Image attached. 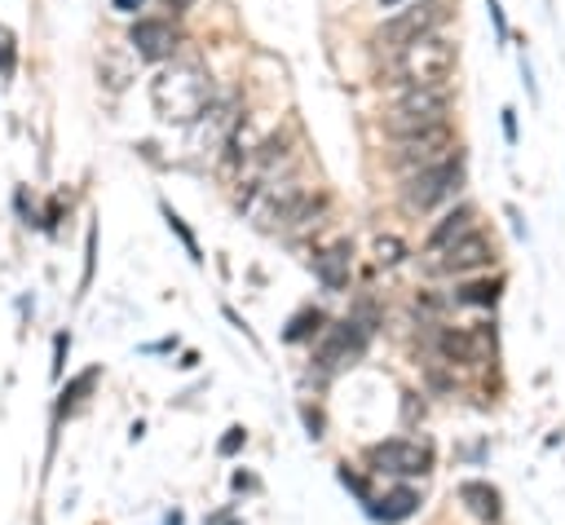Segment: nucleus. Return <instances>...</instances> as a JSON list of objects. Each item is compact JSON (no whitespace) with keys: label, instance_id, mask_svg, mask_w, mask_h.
Returning a JSON list of instances; mask_svg holds the SVG:
<instances>
[{"label":"nucleus","instance_id":"obj_24","mask_svg":"<svg viewBox=\"0 0 565 525\" xmlns=\"http://www.w3.org/2000/svg\"><path fill=\"white\" fill-rule=\"evenodd\" d=\"M243 441H247V432H243V428H230V432L221 437V454H234Z\"/></svg>","mask_w":565,"mask_h":525},{"label":"nucleus","instance_id":"obj_27","mask_svg":"<svg viewBox=\"0 0 565 525\" xmlns=\"http://www.w3.org/2000/svg\"><path fill=\"white\" fill-rule=\"evenodd\" d=\"M110 4H115V9H119V13H137V9H141V4H146V0H110Z\"/></svg>","mask_w":565,"mask_h":525},{"label":"nucleus","instance_id":"obj_16","mask_svg":"<svg viewBox=\"0 0 565 525\" xmlns=\"http://www.w3.org/2000/svg\"><path fill=\"white\" fill-rule=\"evenodd\" d=\"M97 375H102L97 366H88V371H79V375H75V379H71L66 388H62V401H57V410H75V406H79V401L88 397V388L97 384Z\"/></svg>","mask_w":565,"mask_h":525},{"label":"nucleus","instance_id":"obj_14","mask_svg":"<svg viewBox=\"0 0 565 525\" xmlns=\"http://www.w3.org/2000/svg\"><path fill=\"white\" fill-rule=\"evenodd\" d=\"M415 507H419V494L402 485V490H393V494L384 499V507H375V516H380V521H402V516H411Z\"/></svg>","mask_w":565,"mask_h":525},{"label":"nucleus","instance_id":"obj_6","mask_svg":"<svg viewBox=\"0 0 565 525\" xmlns=\"http://www.w3.org/2000/svg\"><path fill=\"white\" fill-rule=\"evenodd\" d=\"M490 265H494V238L486 229H472V234L455 238L450 247H441L424 260L428 274H450V278H463V274H477V269H490Z\"/></svg>","mask_w":565,"mask_h":525},{"label":"nucleus","instance_id":"obj_22","mask_svg":"<svg viewBox=\"0 0 565 525\" xmlns=\"http://www.w3.org/2000/svg\"><path fill=\"white\" fill-rule=\"evenodd\" d=\"M93 256H97V229H88V243H84V278H79V287H88V278H93Z\"/></svg>","mask_w":565,"mask_h":525},{"label":"nucleus","instance_id":"obj_28","mask_svg":"<svg viewBox=\"0 0 565 525\" xmlns=\"http://www.w3.org/2000/svg\"><path fill=\"white\" fill-rule=\"evenodd\" d=\"M380 4H384V9H393V4H402V0H380Z\"/></svg>","mask_w":565,"mask_h":525},{"label":"nucleus","instance_id":"obj_12","mask_svg":"<svg viewBox=\"0 0 565 525\" xmlns=\"http://www.w3.org/2000/svg\"><path fill=\"white\" fill-rule=\"evenodd\" d=\"M477 229V207L472 203H459L455 212H446L437 225H433V234H428V243H424V251L433 256V251H441V247H450L455 238H463V234H472Z\"/></svg>","mask_w":565,"mask_h":525},{"label":"nucleus","instance_id":"obj_18","mask_svg":"<svg viewBox=\"0 0 565 525\" xmlns=\"http://www.w3.org/2000/svg\"><path fill=\"white\" fill-rule=\"evenodd\" d=\"M318 326H322V313H318V309H300V313H296V318L287 322L282 340H287V344H300V340H309V335H313Z\"/></svg>","mask_w":565,"mask_h":525},{"label":"nucleus","instance_id":"obj_20","mask_svg":"<svg viewBox=\"0 0 565 525\" xmlns=\"http://www.w3.org/2000/svg\"><path fill=\"white\" fill-rule=\"evenodd\" d=\"M402 256H406V243H402L397 234H380V238H375V260H380V265H397Z\"/></svg>","mask_w":565,"mask_h":525},{"label":"nucleus","instance_id":"obj_25","mask_svg":"<svg viewBox=\"0 0 565 525\" xmlns=\"http://www.w3.org/2000/svg\"><path fill=\"white\" fill-rule=\"evenodd\" d=\"M499 115H503V137H508V146H516V110H512V106H503Z\"/></svg>","mask_w":565,"mask_h":525},{"label":"nucleus","instance_id":"obj_21","mask_svg":"<svg viewBox=\"0 0 565 525\" xmlns=\"http://www.w3.org/2000/svg\"><path fill=\"white\" fill-rule=\"evenodd\" d=\"M486 13H490V22H494V40L508 44L512 31H508V18H503V4H499V0H486Z\"/></svg>","mask_w":565,"mask_h":525},{"label":"nucleus","instance_id":"obj_23","mask_svg":"<svg viewBox=\"0 0 565 525\" xmlns=\"http://www.w3.org/2000/svg\"><path fill=\"white\" fill-rule=\"evenodd\" d=\"M66 353H71V335H66V331H62V335H57V340H53V366H49V371H53V375H62V362H66Z\"/></svg>","mask_w":565,"mask_h":525},{"label":"nucleus","instance_id":"obj_3","mask_svg":"<svg viewBox=\"0 0 565 525\" xmlns=\"http://www.w3.org/2000/svg\"><path fill=\"white\" fill-rule=\"evenodd\" d=\"M446 119H450V88H402L384 119V132L402 141V137L441 128Z\"/></svg>","mask_w":565,"mask_h":525},{"label":"nucleus","instance_id":"obj_11","mask_svg":"<svg viewBox=\"0 0 565 525\" xmlns=\"http://www.w3.org/2000/svg\"><path fill=\"white\" fill-rule=\"evenodd\" d=\"M349 269H353V243L349 238H340V243H331V247H322L313 256V274H318V282L327 291H344L349 287Z\"/></svg>","mask_w":565,"mask_h":525},{"label":"nucleus","instance_id":"obj_15","mask_svg":"<svg viewBox=\"0 0 565 525\" xmlns=\"http://www.w3.org/2000/svg\"><path fill=\"white\" fill-rule=\"evenodd\" d=\"M159 212H163V221H168V229H172V234H177V238L185 243V256H190L194 265H203V247H199V238L190 234V225L181 221V212H172L168 203H159Z\"/></svg>","mask_w":565,"mask_h":525},{"label":"nucleus","instance_id":"obj_13","mask_svg":"<svg viewBox=\"0 0 565 525\" xmlns=\"http://www.w3.org/2000/svg\"><path fill=\"white\" fill-rule=\"evenodd\" d=\"M459 499L472 507V516H481V521H494L499 516V494L490 490V485H481V481H463L459 485Z\"/></svg>","mask_w":565,"mask_h":525},{"label":"nucleus","instance_id":"obj_19","mask_svg":"<svg viewBox=\"0 0 565 525\" xmlns=\"http://www.w3.org/2000/svg\"><path fill=\"white\" fill-rule=\"evenodd\" d=\"M13 71H18V35H13V31L0 22V75L9 79Z\"/></svg>","mask_w":565,"mask_h":525},{"label":"nucleus","instance_id":"obj_4","mask_svg":"<svg viewBox=\"0 0 565 525\" xmlns=\"http://www.w3.org/2000/svg\"><path fill=\"white\" fill-rule=\"evenodd\" d=\"M446 18H450V0H411L406 9H397L393 18H384L380 26H375V49H384V53H397V49H406V44H415L419 35H433V31H441L446 26Z\"/></svg>","mask_w":565,"mask_h":525},{"label":"nucleus","instance_id":"obj_10","mask_svg":"<svg viewBox=\"0 0 565 525\" xmlns=\"http://www.w3.org/2000/svg\"><path fill=\"white\" fill-rule=\"evenodd\" d=\"M366 335H371V326L358 322V318L335 322V326L322 335V344H318V366H322V371H335V366L353 362V357L366 349Z\"/></svg>","mask_w":565,"mask_h":525},{"label":"nucleus","instance_id":"obj_5","mask_svg":"<svg viewBox=\"0 0 565 525\" xmlns=\"http://www.w3.org/2000/svg\"><path fill=\"white\" fill-rule=\"evenodd\" d=\"M463 181H468V168H463V154H455V159H446V163H437V168L411 172L406 185H402V203H406L411 212H428V207L455 199V194L463 190Z\"/></svg>","mask_w":565,"mask_h":525},{"label":"nucleus","instance_id":"obj_1","mask_svg":"<svg viewBox=\"0 0 565 525\" xmlns=\"http://www.w3.org/2000/svg\"><path fill=\"white\" fill-rule=\"evenodd\" d=\"M150 106L163 124H194L207 106H212V75L203 62L194 57H172V66H163L150 79Z\"/></svg>","mask_w":565,"mask_h":525},{"label":"nucleus","instance_id":"obj_8","mask_svg":"<svg viewBox=\"0 0 565 525\" xmlns=\"http://www.w3.org/2000/svg\"><path fill=\"white\" fill-rule=\"evenodd\" d=\"M366 463L375 472H388V476H424L433 468V450L424 441H406V437H393V441H380L366 450Z\"/></svg>","mask_w":565,"mask_h":525},{"label":"nucleus","instance_id":"obj_17","mask_svg":"<svg viewBox=\"0 0 565 525\" xmlns=\"http://www.w3.org/2000/svg\"><path fill=\"white\" fill-rule=\"evenodd\" d=\"M499 300V278L494 282H463L455 287V304H494Z\"/></svg>","mask_w":565,"mask_h":525},{"label":"nucleus","instance_id":"obj_26","mask_svg":"<svg viewBox=\"0 0 565 525\" xmlns=\"http://www.w3.org/2000/svg\"><path fill=\"white\" fill-rule=\"evenodd\" d=\"M305 424H309V437H322V415L305 406Z\"/></svg>","mask_w":565,"mask_h":525},{"label":"nucleus","instance_id":"obj_9","mask_svg":"<svg viewBox=\"0 0 565 525\" xmlns=\"http://www.w3.org/2000/svg\"><path fill=\"white\" fill-rule=\"evenodd\" d=\"M128 44L141 62H168L181 44V31H177L172 18H137L128 26Z\"/></svg>","mask_w":565,"mask_h":525},{"label":"nucleus","instance_id":"obj_2","mask_svg":"<svg viewBox=\"0 0 565 525\" xmlns=\"http://www.w3.org/2000/svg\"><path fill=\"white\" fill-rule=\"evenodd\" d=\"M455 66H459V44L446 40L441 31H433V35H419L415 44L388 53L384 79L397 88H446Z\"/></svg>","mask_w":565,"mask_h":525},{"label":"nucleus","instance_id":"obj_7","mask_svg":"<svg viewBox=\"0 0 565 525\" xmlns=\"http://www.w3.org/2000/svg\"><path fill=\"white\" fill-rule=\"evenodd\" d=\"M455 154H459V141H455L450 124H441V128H428V132L402 137V141H397V150H393V168H402V172L411 176V172L437 168V163H446V159H455Z\"/></svg>","mask_w":565,"mask_h":525}]
</instances>
